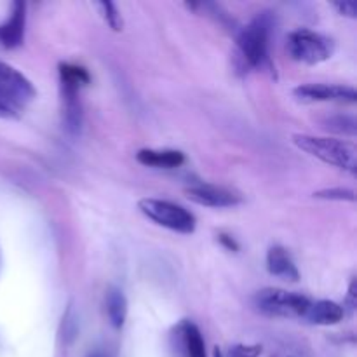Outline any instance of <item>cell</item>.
Returning <instances> with one entry per match:
<instances>
[{"instance_id":"44dd1931","label":"cell","mask_w":357,"mask_h":357,"mask_svg":"<svg viewBox=\"0 0 357 357\" xmlns=\"http://www.w3.org/2000/svg\"><path fill=\"white\" fill-rule=\"evenodd\" d=\"M333 6L337 7L338 13L344 14V16H347V17H356V13H357L356 2H335Z\"/></svg>"},{"instance_id":"2e32d148","label":"cell","mask_w":357,"mask_h":357,"mask_svg":"<svg viewBox=\"0 0 357 357\" xmlns=\"http://www.w3.org/2000/svg\"><path fill=\"white\" fill-rule=\"evenodd\" d=\"M59 335H61V340L65 345L73 344V340H75L77 335H79V321H77V316L75 312H73L72 305H68L65 316H63Z\"/></svg>"},{"instance_id":"7a4b0ae2","label":"cell","mask_w":357,"mask_h":357,"mask_svg":"<svg viewBox=\"0 0 357 357\" xmlns=\"http://www.w3.org/2000/svg\"><path fill=\"white\" fill-rule=\"evenodd\" d=\"M293 143L300 150L323 160V162L330 164V166H335L352 174L356 173L357 150L354 143L310 135H295L293 136Z\"/></svg>"},{"instance_id":"277c9868","label":"cell","mask_w":357,"mask_h":357,"mask_svg":"<svg viewBox=\"0 0 357 357\" xmlns=\"http://www.w3.org/2000/svg\"><path fill=\"white\" fill-rule=\"evenodd\" d=\"M138 209L153 223L164 227V229L174 230V232L194 234L195 227H197L195 216L176 202L146 197L138 202Z\"/></svg>"},{"instance_id":"30bf717a","label":"cell","mask_w":357,"mask_h":357,"mask_svg":"<svg viewBox=\"0 0 357 357\" xmlns=\"http://www.w3.org/2000/svg\"><path fill=\"white\" fill-rule=\"evenodd\" d=\"M24 24H26V3L16 0L6 23L0 24V44L7 49L20 47L24 38Z\"/></svg>"},{"instance_id":"e0dca14e","label":"cell","mask_w":357,"mask_h":357,"mask_svg":"<svg viewBox=\"0 0 357 357\" xmlns=\"http://www.w3.org/2000/svg\"><path fill=\"white\" fill-rule=\"evenodd\" d=\"M324 126L331 131L344 132V135H356V119L351 117V115H333V117L326 119L324 121Z\"/></svg>"},{"instance_id":"ac0fdd59","label":"cell","mask_w":357,"mask_h":357,"mask_svg":"<svg viewBox=\"0 0 357 357\" xmlns=\"http://www.w3.org/2000/svg\"><path fill=\"white\" fill-rule=\"evenodd\" d=\"M98 7H100L101 10V16H103V20L107 21L108 26L112 28L114 31H121L122 30V17L121 14H119L117 7H115V3L112 2H98Z\"/></svg>"},{"instance_id":"ba28073f","label":"cell","mask_w":357,"mask_h":357,"mask_svg":"<svg viewBox=\"0 0 357 357\" xmlns=\"http://www.w3.org/2000/svg\"><path fill=\"white\" fill-rule=\"evenodd\" d=\"M300 101H337V103H356L357 93L354 87L337 86V84H305L293 91Z\"/></svg>"},{"instance_id":"3957f363","label":"cell","mask_w":357,"mask_h":357,"mask_svg":"<svg viewBox=\"0 0 357 357\" xmlns=\"http://www.w3.org/2000/svg\"><path fill=\"white\" fill-rule=\"evenodd\" d=\"M272 30V16L268 13L257 14L250 24L243 28L237 35V49L239 56L248 66H261L267 59L268 38Z\"/></svg>"},{"instance_id":"7402d4cb","label":"cell","mask_w":357,"mask_h":357,"mask_svg":"<svg viewBox=\"0 0 357 357\" xmlns=\"http://www.w3.org/2000/svg\"><path fill=\"white\" fill-rule=\"evenodd\" d=\"M218 241L223 248H227L229 251H239V244L236 243L232 236H227V234H218Z\"/></svg>"},{"instance_id":"d6986e66","label":"cell","mask_w":357,"mask_h":357,"mask_svg":"<svg viewBox=\"0 0 357 357\" xmlns=\"http://www.w3.org/2000/svg\"><path fill=\"white\" fill-rule=\"evenodd\" d=\"M317 199H328V201H356V192L349 188H324L314 194Z\"/></svg>"},{"instance_id":"5bb4252c","label":"cell","mask_w":357,"mask_h":357,"mask_svg":"<svg viewBox=\"0 0 357 357\" xmlns=\"http://www.w3.org/2000/svg\"><path fill=\"white\" fill-rule=\"evenodd\" d=\"M136 160L143 166L162 167V169H174L185 162V155L180 150L169 149H142L136 153Z\"/></svg>"},{"instance_id":"6da1fadb","label":"cell","mask_w":357,"mask_h":357,"mask_svg":"<svg viewBox=\"0 0 357 357\" xmlns=\"http://www.w3.org/2000/svg\"><path fill=\"white\" fill-rule=\"evenodd\" d=\"M91 80L84 66L72 63H59V84H61L63 128L72 136L80 135L84 122V108L80 89Z\"/></svg>"},{"instance_id":"8fae6325","label":"cell","mask_w":357,"mask_h":357,"mask_svg":"<svg viewBox=\"0 0 357 357\" xmlns=\"http://www.w3.org/2000/svg\"><path fill=\"white\" fill-rule=\"evenodd\" d=\"M178 351L183 357H208L206 356V344L201 330L190 321H183L176 328Z\"/></svg>"},{"instance_id":"7c38bea8","label":"cell","mask_w":357,"mask_h":357,"mask_svg":"<svg viewBox=\"0 0 357 357\" xmlns=\"http://www.w3.org/2000/svg\"><path fill=\"white\" fill-rule=\"evenodd\" d=\"M267 268L272 275L284 281L296 282L300 279V272L293 261L291 255L282 246H272L267 253Z\"/></svg>"},{"instance_id":"603a6c76","label":"cell","mask_w":357,"mask_h":357,"mask_svg":"<svg viewBox=\"0 0 357 357\" xmlns=\"http://www.w3.org/2000/svg\"><path fill=\"white\" fill-rule=\"evenodd\" d=\"M356 279H352L351 281V284H349V293H347V300H345V303H347V307H349V310H351V312H354L356 310V305H357V302H356Z\"/></svg>"},{"instance_id":"4fadbf2b","label":"cell","mask_w":357,"mask_h":357,"mask_svg":"<svg viewBox=\"0 0 357 357\" xmlns=\"http://www.w3.org/2000/svg\"><path fill=\"white\" fill-rule=\"evenodd\" d=\"M345 316V309L337 302L331 300H319V302H310L309 309L305 312V319L310 324H317V326H331V324H338Z\"/></svg>"},{"instance_id":"ffe728a7","label":"cell","mask_w":357,"mask_h":357,"mask_svg":"<svg viewBox=\"0 0 357 357\" xmlns=\"http://www.w3.org/2000/svg\"><path fill=\"white\" fill-rule=\"evenodd\" d=\"M261 354V345H244L237 344L229 349L227 357H260Z\"/></svg>"},{"instance_id":"9a60e30c","label":"cell","mask_w":357,"mask_h":357,"mask_svg":"<svg viewBox=\"0 0 357 357\" xmlns=\"http://www.w3.org/2000/svg\"><path fill=\"white\" fill-rule=\"evenodd\" d=\"M105 307H107V316L112 326L115 330H121L128 317V300L122 289L110 286L105 295Z\"/></svg>"},{"instance_id":"5b68a950","label":"cell","mask_w":357,"mask_h":357,"mask_svg":"<svg viewBox=\"0 0 357 357\" xmlns=\"http://www.w3.org/2000/svg\"><path fill=\"white\" fill-rule=\"evenodd\" d=\"M309 305L310 300L307 296L278 288H265L253 296L255 309L268 317H303Z\"/></svg>"},{"instance_id":"52a82bcc","label":"cell","mask_w":357,"mask_h":357,"mask_svg":"<svg viewBox=\"0 0 357 357\" xmlns=\"http://www.w3.org/2000/svg\"><path fill=\"white\" fill-rule=\"evenodd\" d=\"M37 96L33 84L14 66L0 61V101L16 112L17 108L31 103Z\"/></svg>"},{"instance_id":"9c48e42d","label":"cell","mask_w":357,"mask_h":357,"mask_svg":"<svg viewBox=\"0 0 357 357\" xmlns=\"http://www.w3.org/2000/svg\"><path fill=\"white\" fill-rule=\"evenodd\" d=\"M185 194H187L188 201L199 206H206V208H232L243 201L237 192L208 183L188 187Z\"/></svg>"},{"instance_id":"8992f818","label":"cell","mask_w":357,"mask_h":357,"mask_svg":"<svg viewBox=\"0 0 357 357\" xmlns=\"http://www.w3.org/2000/svg\"><path fill=\"white\" fill-rule=\"evenodd\" d=\"M288 51L295 61L305 63V65H319L333 56L335 42L323 33L300 28L289 33Z\"/></svg>"},{"instance_id":"d4e9b609","label":"cell","mask_w":357,"mask_h":357,"mask_svg":"<svg viewBox=\"0 0 357 357\" xmlns=\"http://www.w3.org/2000/svg\"><path fill=\"white\" fill-rule=\"evenodd\" d=\"M89 357H107L103 354V352H94V354H91Z\"/></svg>"},{"instance_id":"cb8c5ba5","label":"cell","mask_w":357,"mask_h":357,"mask_svg":"<svg viewBox=\"0 0 357 357\" xmlns=\"http://www.w3.org/2000/svg\"><path fill=\"white\" fill-rule=\"evenodd\" d=\"M213 357H225L222 354V351H220L218 347H215V351H213Z\"/></svg>"}]
</instances>
